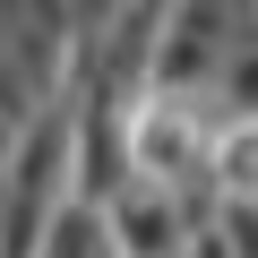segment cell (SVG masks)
Masks as SVG:
<instances>
[{
  "label": "cell",
  "mask_w": 258,
  "mask_h": 258,
  "mask_svg": "<svg viewBox=\"0 0 258 258\" xmlns=\"http://www.w3.org/2000/svg\"><path fill=\"white\" fill-rule=\"evenodd\" d=\"M103 224H112V249L120 258H181V241H189V207L172 189H155V181H129L103 207Z\"/></svg>",
  "instance_id": "cell-1"
},
{
  "label": "cell",
  "mask_w": 258,
  "mask_h": 258,
  "mask_svg": "<svg viewBox=\"0 0 258 258\" xmlns=\"http://www.w3.org/2000/svg\"><path fill=\"white\" fill-rule=\"evenodd\" d=\"M232 258H258V198H215V224H207Z\"/></svg>",
  "instance_id": "cell-2"
}]
</instances>
